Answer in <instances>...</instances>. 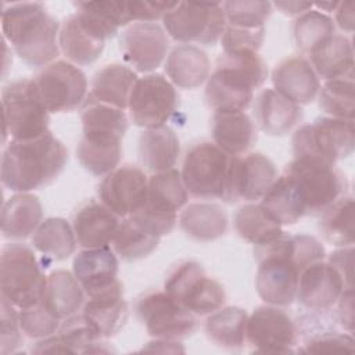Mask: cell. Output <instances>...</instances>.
Wrapping results in <instances>:
<instances>
[{"label":"cell","instance_id":"3957f363","mask_svg":"<svg viewBox=\"0 0 355 355\" xmlns=\"http://www.w3.org/2000/svg\"><path fill=\"white\" fill-rule=\"evenodd\" d=\"M291 234L282 232L273 240L254 245L258 262L255 288L261 300L269 305L287 306L297 297L301 270L290 258Z\"/></svg>","mask_w":355,"mask_h":355},{"label":"cell","instance_id":"7dc6e473","mask_svg":"<svg viewBox=\"0 0 355 355\" xmlns=\"http://www.w3.org/2000/svg\"><path fill=\"white\" fill-rule=\"evenodd\" d=\"M226 25L243 28L265 26V21L272 12V3L255 0H230L222 4Z\"/></svg>","mask_w":355,"mask_h":355},{"label":"cell","instance_id":"9f6ffc18","mask_svg":"<svg viewBox=\"0 0 355 355\" xmlns=\"http://www.w3.org/2000/svg\"><path fill=\"white\" fill-rule=\"evenodd\" d=\"M337 316L341 326L351 334L354 331V291L345 288L337 301Z\"/></svg>","mask_w":355,"mask_h":355},{"label":"cell","instance_id":"2e32d148","mask_svg":"<svg viewBox=\"0 0 355 355\" xmlns=\"http://www.w3.org/2000/svg\"><path fill=\"white\" fill-rule=\"evenodd\" d=\"M277 179L275 164L261 153L232 157L223 201H257L263 197Z\"/></svg>","mask_w":355,"mask_h":355},{"label":"cell","instance_id":"6f0895ef","mask_svg":"<svg viewBox=\"0 0 355 355\" xmlns=\"http://www.w3.org/2000/svg\"><path fill=\"white\" fill-rule=\"evenodd\" d=\"M334 14H336L337 25L343 31L352 33L354 32V1L352 0L338 1V6L334 10Z\"/></svg>","mask_w":355,"mask_h":355},{"label":"cell","instance_id":"ee69618b","mask_svg":"<svg viewBox=\"0 0 355 355\" xmlns=\"http://www.w3.org/2000/svg\"><path fill=\"white\" fill-rule=\"evenodd\" d=\"M319 108L327 116L354 121L355 97H354V75L327 80L318 93Z\"/></svg>","mask_w":355,"mask_h":355},{"label":"cell","instance_id":"816d5d0a","mask_svg":"<svg viewBox=\"0 0 355 355\" xmlns=\"http://www.w3.org/2000/svg\"><path fill=\"white\" fill-rule=\"evenodd\" d=\"M302 352L331 354V352H355V343L351 334L327 331L312 336L305 344Z\"/></svg>","mask_w":355,"mask_h":355},{"label":"cell","instance_id":"30bf717a","mask_svg":"<svg viewBox=\"0 0 355 355\" xmlns=\"http://www.w3.org/2000/svg\"><path fill=\"white\" fill-rule=\"evenodd\" d=\"M232 155L216 144L202 141L193 146L183 161L182 179L187 193L197 198H225Z\"/></svg>","mask_w":355,"mask_h":355},{"label":"cell","instance_id":"db71d44e","mask_svg":"<svg viewBox=\"0 0 355 355\" xmlns=\"http://www.w3.org/2000/svg\"><path fill=\"white\" fill-rule=\"evenodd\" d=\"M176 1H126L130 21L154 22L171 11Z\"/></svg>","mask_w":355,"mask_h":355},{"label":"cell","instance_id":"cb8c5ba5","mask_svg":"<svg viewBox=\"0 0 355 355\" xmlns=\"http://www.w3.org/2000/svg\"><path fill=\"white\" fill-rule=\"evenodd\" d=\"M214 144L232 157L247 153L257 140V129L245 111H216L212 115Z\"/></svg>","mask_w":355,"mask_h":355},{"label":"cell","instance_id":"ab89813d","mask_svg":"<svg viewBox=\"0 0 355 355\" xmlns=\"http://www.w3.org/2000/svg\"><path fill=\"white\" fill-rule=\"evenodd\" d=\"M33 247L53 261H64L76 247L73 227L62 218L44 219L32 236Z\"/></svg>","mask_w":355,"mask_h":355},{"label":"cell","instance_id":"7c38bea8","mask_svg":"<svg viewBox=\"0 0 355 355\" xmlns=\"http://www.w3.org/2000/svg\"><path fill=\"white\" fill-rule=\"evenodd\" d=\"M33 82L49 112H71L87 98V78L75 64L64 60L44 67Z\"/></svg>","mask_w":355,"mask_h":355},{"label":"cell","instance_id":"ac0fdd59","mask_svg":"<svg viewBox=\"0 0 355 355\" xmlns=\"http://www.w3.org/2000/svg\"><path fill=\"white\" fill-rule=\"evenodd\" d=\"M148 178L133 165H123L107 173L98 184V198L119 218L135 214L147 198Z\"/></svg>","mask_w":355,"mask_h":355},{"label":"cell","instance_id":"91938a15","mask_svg":"<svg viewBox=\"0 0 355 355\" xmlns=\"http://www.w3.org/2000/svg\"><path fill=\"white\" fill-rule=\"evenodd\" d=\"M273 4L277 10L288 17H300L313 7L311 1H276Z\"/></svg>","mask_w":355,"mask_h":355},{"label":"cell","instance_id":"7bdbcfd3","mask_svg":"<svg viewBox=\"0 0 355 355\" xmlns=\"http://www.w3.org/2000/svg\"><path fill=\"white\" fill-rule=\"evenodd\" d=\"M83 133H100L123 139L128 130V116L123 110L98 103L87 97L80 110Z\"/></svg>","mask_w":355,"mask_h":355},{"label":"cell","instance_id":"f6af8a7d","mask_svg":"<svg viewBox=\"0 0 355 355\" xmlns=\"http://www.w3.org/2000/svg\"><path fill=\"white\" fill-rule=\"evenodd\" d=\"M293 32L298 49L309 55L334 35V22L324 12L311 8L297 17Z\"/></svg>","mask_w":355,"mask_h":355},{"label":"cell","instance_id":"1f68e13d","mask_svg":"<svg viewBox=\"0 0 355 355\" xmlns=\"http://www.w3.org/2000/svg\"><path fill=\"white\" fill-rule=\"evenodd\" d=\"M121 141L122 139L108 135L83 133L76 147V158L92 175L105 176L118 168L122 155Z\"/></svg>","mask_w":355,"mask_h":355},{"label":"cell","instance_id":"f5cc1de1","mask_svg":"<svg viewBox=\"0 0 355 355\" xmlns=\"http://www.w3.org/2000/svg\"><path fill=\"white\" fill-rule=\"evenodd\" d=\"M324 247L313 236L291 234V261L302 272L313 262L323 261Z\"/></svg>","mask_w":355,"mask_h":355},{"label":"cell","instance_id":"d590c367","mask_svg":"<svg viewBox=\"0 0 355 355\" xmlns=\"http://www.w3.org/2000/svg\"><path fill=\"white\" fill-rule=\"evenodd\" d=\"M75 7L80 21L105 42L132 22L126 1H79Z\"/></svg>","mask_w":355,"mask_h":355},{"label":"cell","instance_id":"7a4b0ae2","mask_svg":"<svg viewBox=\"0 0 355 355\" xmlns=\"http://www.w3.org/2000/svg\"><path fill=\"white\" fill-rule=\"evenodd\" d=\"M1 31L17 55L29 67L44 68L60 53V24L42 3L24 1L4 7Z\"/></svg>","mask_w":355,"mask_h":355},{"label":"cell","instance_id":"836d02e7","mask_svg":"<svg viewBox=\"0 0 355 355\" xmlns=\"http://www.w3.org/2000/svg\"><path fill=\"white\" fill-rule=\"evenodd\" d=\"M225 209L212 202L189 204L179 215L180 229L197 241H214L227 230Z\"/></svg>","mask_w":355,"mask_h":355},{"label":"cell","instance_id":"7402d4cb","mask_svg":"<svg viewBox=\"0 0 355 355\" xmlns=\"http://www.w3.org/2000/svg\"><path fill=\"white\" fill-rule=\"evenodd\" d=\"M212 73L232 87L254 94V92L265 83L268 67L258 53L223 51L218 57L216 68Z\"/></svg>","mask_w":355,"mask_h":355},{"label":"cell","instance_id":"5bb4252c","mask_svg":"<svg viewBox=\"0 0 355 355\" xmlns=\"http://www.w3.org/2000/svg\"><path fill=\"white\" fill-rule=\"evenodd\" d=\"M136 313L154 338L180 340L194 333L197 316L165 291L146 294L136 304Z\"/></svg>","mask_w":355,"mask_h":355},{"label":"cell","instance_id":"ba28073f","mask_svg":"<svg viewBox=\"0 0 355 355\" xmlns=\"http://www.w3.org/2000/svg\"><path fill=\"white\" fill-rule=\"evenodd\" d=\"M187 189L178 169L153 173L148 178L146 202L129 216L162 237L173 230L176 214L187 202Z\"/></svg>","mask_w":355,"mask_h":355},{"label":"cell","instance_id":"f1b7e54d","mask_svg":"<svg viewBox=\"0 0 355 355\" xmlns=\"http://www.w3.org/2000/svg\"><path fill=\"white\" fill-rule=\"evenodd\" d=\"M209 58L194 44H179L171 50L165 62V72L173 86L196 89L209 78Z\"/></svg>","mask_w":355,"mask_h":355},{"label":"cell","instance_id":"681fc988","mask_svg":"<svg viewBox=\"0 0 355 355\" xmlns=\"http://www.w3.org/2000/svg\"><path fill=\"white\" fill-rule=\"evenodd\" d=\"M265 37V26L243 28L226 25L220 37L222 49L225 53L234 51H254L257 53Z\"/></svg>","mask_w":355,"mask_h":355},{"label":"cell","instance_id":"4316f807","mask_svg":"<svg viewBox=\"0 0 355 355\" xmlns=\"http://www.w3.org/2000/svg\"><path fill=\"white\" fill-rule=\"evenodd\" d=\"M58 46L69 62L90 65L101 55L105 40L90 31L73 12L60 26Z\"/></svg>","mask_w":355,"mask_h":355},{"label":"cell","instance_id":"6da1fadb","mask_svg":"<svg viewBox=\"0 0 355 355\" xmlns=\"http://www.w3.org/2000/svg\"><path fill=\"white\" fill-rule=\"evenodd\" d=\"M67 159L65 146L50 130L28 140H11L1 157V183L15 193L42 189L58 178Z\"/></svg>","mask_w":355,"mask_h":355},{"label":"cell","instance_id":"11a10c76","mask_svg":"<svg viewBox=\"0 0 355 355\" xmlns=\"http://www.w3.org/2000/svg\"><path fill=\"white\" fill-rule=\"evenodd\" d=\"M352 261H354V248L343 247L329 257V263L341 275L345 286L352 288Z\"/></svg>","mask_w":355,"mask_h":355},{"label":"cell","instance_id":"83f0119b","mask_svg":"<svg viewBox=\"0 0 355 355\" xmlns=\"http://www.w3.org/2000/svg\"><path fill=\"white\" fill-rule=\"evenodd\" d=\"M179 151V139L166 125L144 129L139 136V161L151 173L172 169L178 161Z\"/></svg>","mask_w":355,"mask_h":355},{"label":"cell","instance_id":"5b68a950","mask_svg":"<svg viewBox=\"0 0 355 355\" xmlns=\"http://www.w3.org/2000/svg\"><path fill=\"white\" fill-rule=\"evenodd\" d=\"M355 147L354 121L319 116L298 128L293 136L294 158H306L334 165L352 154Z\"/></svg>","mask_w":355,"mask_h":355},{"label":"cell","instance_id":"94428289","mask_svg":"<svg viewBox=\"0 0 355 355\" xmlns=\"http://www.w3.org/2000/svg\"><path fill=\"white\" fill-rule=\"evenodd\" d=\"M316 8H318V11H327V12H331V11H334L336 8H337V6H338V1H322V3H315L313 4Z\"/></svg>","mask_w":355,"mask_h":355},{"label":"cell","instance_id":"f907efd6","mask_svg":"<svg viewBox=\"0 0 355 355\" xmlns=\"http://www.w3.org/2000/svg\"><path fill=\"white\" fill-rule=\"evenodd\" d=\"M18 308L1 298V329H0V351L3 355L15 352L22 343V329L19 324Z\"/></svg>","mask_w":355,"mask_h":355},{"label":"cell","instance_id":"74e56055","mask_svg":"<svg viewBox=\"0 0 355 355\" xmlns=\"http://www.w3.org/2000/svg\"><path fill=\"white\" fill-rule=\"evenodd\" d=\"M259 205L280 226L294 225L305 215L301 197L286 175L277 176L275 183L261 198Z\"/></svg>","mask_w":355,"mask_h":355},{"label":"cell","instance_id":"b9f144b4","mask_svg":"<svg viewBox=\"0 0 355 355\" xmlns=\"http://www.w3.org/2000/svg\"><path fill=\"white\" fill-rule=\"evenodd\" d=\"M234 229L237 234L254 244H265L277 237L283 230L282 226L273 220L259 204H245L234 214Z\"/></svg>","mask_w":355,"mask_h":355},{"label":"cell","instance_id":"603a6c76","mask_svg":"<svg viewBox=\"0 0 355 355\" xmlns=\"http://www.w3.org/2000/svg\"><path fill=\"white\" fill-rule=\"evenodd\" d=\"M118 226L119 216L97 201H90L79 208L72 223L76 241L83 248L110 245Z\"/></svg>","mask_w":355,"mask_h":355},{"label":"cell","instance_id":"9a60e30c","mask_svg":"<svg viewBox=\"0 0 355 355\" xmlns=\"http://www.w3.org/2000/svg\"><path fill=\"white\" fill-rule=\"evenodd\" d=\"M297 336L294 320L280 306L266 304L247 318L245 341L255 354H293Z\"/></svg>","mask_w":355,"mask_h":355},{"label":"cell","instance_id":"e575fe53","mask_svg":"<svg viewBox=\"0 0 355 355\" xmlns=\"http://www.w3.org/2000/svg\"><path fill=\"white\" fill-rule=\"evenodd\" d=\"M85 290L73 273L58 269L47 276L43 304L61 320L75 315L85 305Z\"/></svg>","mask_w":355,"mask_h":355},{"label":"cell","instance_id":"d4e9b609","mask_svg":"<svg viewBox=\"0 0 355 355\" xmlns=\"http://www.w3.org/2000/svg\"><path fill=\"white\" fill-rule=\"evenodd\" d=\"M82 313L93 324L101 338L116 334L128 320V304L123 298L121 282L97 295L89 297L83 305Z\"/></svg>","mask_w":355,"mask_h":355},{"label":"cell","instance_id":"8992f818","mask_svg":"<svg viewBox=\"0 0 355 355\" xmlns=\"http://www.w3.org/2000/svg\"><path fill=\"white\" fill-rule=\"evenodd\" d=\"M284 175L295 186L305 208V215H320L345 196L347 179L334 165L320 161L294 158Z\"/></svg>","mask_w":355,"mask_h":355},{"label":"cell","instance_id":"4fadbf2b","mask_svg":"<svg viewBox=\"0 0 355 355\" xmlns=\"http://www.w3.org/2000/svg\"><path fill=\"white\" fill-rule=\"evenodd\" d=\"M175 86L161 73L139 78L132 89L128 108L135 125L144 129L164 126L178 107Z\"/></svg>","mask_w":355,"mask_h":355},{"label":"cell","instance_id":"bcb514c9","mask_svg":"<svg viewBox=\"0 0 355 355\" xmlns=\"http://www.w3.org/2000/svg\"><path fill=\"white\" fill-rule=\"evenodd\" d=\"M58 337L62 340L69 354H89L90 349L101 341V336L83 313H75L67 318L58 329Z\"/></svg>","mask_w":355,"mask_h":355},{"label":"cell","instance_id":"60d3db41","mask_svg":"<svg viewBox=\"0 0 355 355\" xmlns=\"http://www.w3.org/2000/svg\"><path fill=\"white\" fill-rule=\"evenodd\" d=\"M319 230L324 240L334 245L354 244V200L351 196H343L320 214Z\"/></svg>","mask_w":355,"mask_h":355},{"label":"cell","instance_id":"44dd1931","mask_svg":"<svg viewBox=\"0 0 355 355\" xmlns=\"http://www.w3.org/2000/svg\"><path fill=\"white\" fill-rule=\"evenodd\" d=\"M272 83L279 94L300 107L312 103L320 90L319 76L301 55L280 61L272 71Z\"/></svg>","mask_w":355,"mask_h":355},{"label":"cell","instance_id":"484cf974","mask_svg":"<svg viewBox=\"0 0 355 355\" xmlns=\"http://www.w3.org/2000/svg\"><path fill=\"white\" fill-rule=\"evenodd\" d=\"M254 110L259 129L269 136L287 135L302 118L301 107L275 89L262 90L255 100Z\"/></svg>","mask_w":355,"mask_h":355},{"label":"cell","instance_id":"f35d334b","mask_svg":"<svg viewBox=\"0 0 355 355\" xmlns=\"http://www.w3.org/2000/svg\"><path fill=\"white\" fill-rule=\"evenodd\" d=\"M159 236L132 216H126L111 240L114 252L126 262L150 255L159 243Z\"/></svg>","mask_w":355,"mask_h":355},{"label":"cell","instance_id":"f546056e","mask_svg":"<svg viewBox=\"0 0 355 355\" xmlns=\"http://www.w3.org/2000/svg\"><path fill=\"white\" fill-rule=\"evenodd\" d=\"M137 79L136 72L126 65H104L93 75L87 97L125 111Z\"/></svg>","mask_w":355,"mask_h":355},{"label":"cell","instance_id":"680465c9","mask_svg":"<svg viewBox=\"0 0 355 355\" xmlns=\"http://www.w3.org/2000/svg\"><path fill=\"white\" fill-rule=\"evenodd\" d=\"M32 352L43 354V352H69V351L58 336H49L44 338H40V341L36 343V347L32 348Z\"/></svg>","mask_w":355,"mask_h":355},{"label":"cell","instance_id":"c3c4849f","mask_svg":"<svg viewBox=\"0 0 355 355\" xmlns=\"http://www.w3.org/2000/svg\"><path fill=\"white\" fill-rule=\"evenodd\" d=\"M22 333L31 338L53 336L58 329L60 319L43 304V301L28 308L18 309Z\"/></svg>","mask_w":355,"mask_h":355},{"label":"cell","instance_id":"ffe728a7","mask_svg":"<svg viewBox=\"0 0 355 355\" xmlns=\"http://www.w3.org/2000/svg\"><path fill=\"white\" fill-rule=\"evenodd\" d=\"M118 265L116 254L110 245L83 248L73 258L72 273L89 298L111 288L119 282Z\"/></svg>","mask_w":355,"mask_h":355},{"label":"cell","instance_id":"8d00e7d4","mask_svg":"<svg viewBox=\"0 0 355 355\" xmlns=\"http://www.w3.org/2000/svg\"><path fill=\"white\" fill-rule=\"evenodd\" d=\"M248 313L237 306L219 308L209 313L204 330L209 341L225 349H240L245 343Z\"/></svg>","mask_w":355,"mask_h":355},{"label":"cell","instance_id":"277c9868","mask_svg":"<svg viewBox=\"0 0 355 355\" xmlns=\"http://www.w3.org/2000/svg\"><path fill=\"white\" fill-rule=\"evenodd\" d=\"M0 284L1 298L18 309L43 300L47 276L32 248L21 243H11L1 250Z\"/></svg>","mask_w":355,"mask_h":355},{"label":"cell","instance_id":"8fae6325","mask_svg":"<svg viewBox=\"0 0 355 355\" xmlns=\"http://www.w3.org/2000/svg\"><path fill=\"white\" fill-rule=\"evenodd\" d=\"M164 288L165 293L196 316L209 315L226 302L223 286L209 277L204 268L194 261L179 263L169 273Z\"/></svg>","mask_w":355,"mask_h":355},{"label":"cell","instance_id":"e0dca14e","mask_svg":"<svg viewBox=\"0 0 355 355\" xmlns=\"http://www.w3.org/2000/svg\"><path fill=\"white\" fill-rule=\"evenodd\" d=\"M168 36L155 22H135L119 36V49L125 62L139 72H151L165 60Z\"/></svg>","mask_w":355,"mask_h":355},{"label":"cell","instance_id":"d6a6232c","mask_svg":"<svg viewBox=\"0 0 355 355\" xmlns=\"http://www.w3.org/2000/svg\"><path fill=\"white\" fill-rule=\"evenodd\" d=\"M311 65L322 79L333 80L354 75V50L351 40L334 33L311 54Z\"/></svg>","mask_w":355,"mask_h":355},{"label":"cell","instance_id":"52a82bcc","mask_svg":"<svg viewBox=\"0 0 355 355\" xmlns=\"http://www.w3.org/2000/svg\"><path fill=\"white\" fill-rule=\"evenodd\" d=\"M4 140H28L49 132L50 112L42 101L33 79L10 82L1 92Z\"/></svg>","mask_w":355,"mask_h":355},{"label":"cell","instance_id":"9c48e42d","mask_svg":"<svg viewBox=\"0 0 355 355\" xmlns=\"http://www.w3.org/2000/svg\"><path fill=\"white\" fill-rule=\"evenodd\" d=\"M166 33L183 44H215L226 28V17L220 3L176 1L164 18Z\"/></svg>","mask_w":355,"mask_h":355},{"label":"cell","instance_id":"4dcf8cb0","mask_svg":"<svg viewBox=\"0 0 355 355\" xmlns=\"http://www.w3.org/2000/svg\"><path fill=\"white\" fill-rule=\"evenodd\" d=\"M43 208L39 198L31 193L11 196L1 208V233L6 239L25 240L33 236L43 222Z\"/></svg>","mask_w":355,"mask_h":355},{"label":"cell","instance_id":"d6986e66","mask_svg":"<svg viewBox=\"0 0 355 355\" xmlns=\"http://www.w3.org/2000/svg\"><path fill=\"white\" fill-rule=\"evenodd\" d=\"M345 288L341 275L329 262L318 261L301 272L295 300L308 311L323 312L337 304Z\"/></svg>","mask_w":355,"mask_h":355}]
</instances>
